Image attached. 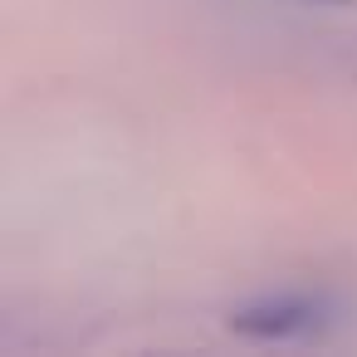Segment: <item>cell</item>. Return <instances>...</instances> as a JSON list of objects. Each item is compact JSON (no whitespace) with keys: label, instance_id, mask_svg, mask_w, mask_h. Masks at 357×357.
Segmentation results:
<instances>
[{"label":"cell","instance_id":"6da1fadb","mask_svg":"<svg viewBox=\"0 0 357 357\" xmlns=\"http://www.w3.org/2000/svg\"><path fill=\"white\" fill-rule=\"evenodd\" d=\"M230 333L255 337V342H303V337H323L328 328L342 323V303L328 289H269L245 298L240 308H230Z\"/></svg>","mask_w":357,"mask_h":357},{"label":"cell","instance_id":"7a4b0ae2","mask_svg":"<svg viewBox=\"0 0 357 357\" xmlns=\"http://www.w3.org/2000/svg\"><path fill=\"white\" fill-rule=\"evenodd\" d=\"M303 6H357V0H303Z\"/></svg>","mask_w":357,"mask_h":357}]
</instances>
